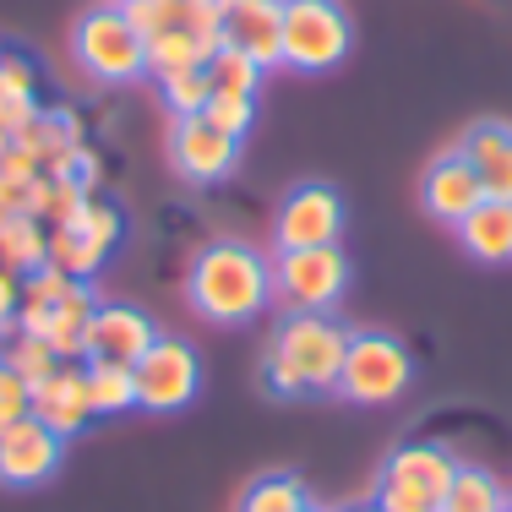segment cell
<instances>
[{"mask_svg":"<svg viewBox=\"0 0 512 512\" xmlns=\"http://www.w3.org/2000/svg\"><path fill=\"white\" fill-rule=\"evenodd\" d=\"M382 512H436L431 496L409 491V485H393V480H376V496H371Z\"/></svg>","mask_w":512,"mask_h":512,"instance_id":"obj_35","label":"cell"},{"mask_svg":"<svg viewBox=\"0 0 512 512\" xmlns=\"http://www.w3.org/2000/svg\"><path fill=\"white\" fill-rule=\"evenodd\" d=\"M33 420L50 425L60 442L77 436L88 420H99V414H93V393H88V365H82V360H60L55 371L33 387Z\"/></svg>","mask_w":512,"mask_h":512,"instance_id":"obj_12","label":"cell"},{"mask_svg":"<svg viewBox=\"0 0 512 512\" xmlns=\"http://www.w3.org/2000/svg\"><path fill=\"white\" fill-rule=\"evenodd\" d=\"M66 229H77V235H88V240H99L104 251H115V240H120V213L109 202H99V197H88V207H82L77 218H71Z\"/></svg>","mask_w":512,"mask_h":512,"instance_id":"obj_32","label":"cell"},{"mask_svg":"<svg viewBox=\"0 0 512 512\" xmlns=\"http://www.w3.org/2000/svg\"><path fill=\"white\" fill-rule=\"evenodd\" d=\"M458 153L469 158V169L480 175L485 197L512 202V126L507 120H474V126L463 131Z\"/></svg>","mask_w":512,"mask_h":512,"instance_id":"obj_15","label":"cell"},{"mask_svg":"<svg viewBox=\"0 0 512 512\" xmlns=\"http://www.w3.org/2000/svg\"><path fill=\"white\" fill-rule=\"evenodd\" d=\"M142 44H148V77L153 82H169V77H180V71H202L207 60H213L197 44V33H186V28L158 33V39H142Z\"/></svg>","mask_w":512,"mask_h":512,"instance_id":"obj_23","label":"cell"},{"mask_svg":"<svg viewBox=\"0 0 512 512\" xmlns=\"http://www.w3.org/2000/svg\"><path fill=\"white\" fill-rule=\"evenodd\" d=\"M409 382H414V355L404 349V338L349 333V355H344V371H338V398L376 409V404L404 398Z\"/></svg>","mask_w":512,"mask_h":512,"instance_id":"obj_3","label":"cell"},{"mask_svg":"<svg viewBox=\"0 0 512 512\" xmlns=\"http://www.w3.org/2000/svg\"><path fill=\"white\" fill-rule=\"evenodd\" d=\"M44 262H50V229L28 213H11L6 224H0V267L28 278L33 267H44Z\"/></svg>","mask_w":512,"mask_h":512,"instance_id":"obj_21","label":"cell"},{"mask_svg":"<svg viewBox=\"0 0 512 512\" xmlns=\"http://www.w3.org/2000/svg\"><path fill=\"white\" fill-rule=\"evenodd\" d=\"M202 115L213 120L218 131H229V137H246L251 120H256V99H240V93H213Z\"/></svg>","mask_w":512,"mask_h":512,"instance_id":"obj_31","label":"cell"},{"mask_svg":"<svg viewBox=\"0 0 512 512\" xmlns=\"http://www.w3.org/2000/svg\"><path fill=\"white\" fill-rule=\"evenodd\" d=\"M306 512H322V507H316V502H311V507H306Z\"/></svg>","mask_w":512,"mask_h":512,"instance_id":"obj_39","label":"cell"},{"mask_svg":"<svg viewBox=\"0 0 512 512\" xmlns=\"http://www.w3.org/2000/svg\"><path fill=\"white\" fill-rule=\"evenodd\" d=\"M11 142H17V126H11V120H6V115H0V153H6V148H11Z\"/></svg>","mask_w":512,"mask_h":512,"instance_id":"obj_37","label":"cell"},{"mask_svg":"<svg viewBox=\"0 0 512 512\" xmlns=\"http://www.w3.org/2000/svg\"><path fill=\"white\" fill-rule=\"evenodd\" d=\"M60 458H66V442L50 425L33 420V414L17 420L11 431H0V485H17V491L44 485V480H55Z\"/></svg>","mask_w":512,"mask_h":512,"instance_id":"obj_11","label":"cell"},{"mask_svg":"<svg viewBox=\"0 0 512 512\" xmlns=\"http://www.w3.org/2000/svg\"><path fill=\"white\" fill-rule=\"evenodd\" d=\"M6 218H11V213H0V224H6Z\"/></svg>","mask_w":512,"mask_h":512,"instance_id":"obj_41","label":"cell"},{"mask_svg":"<svg viewBox=\"0 0 512 512\" xmlns=\"http://www.w3.org/2000/svg\"><path fill=\"white\" fill-rule=\"evenodd\" d=\"M349 333L333 311H295L273 327L262 355V382L273 398H311L338 393V371L349 355Z\"/></svg>","mask_w":512,"mask_h":512,"instance_id":"obj_1","label":"cell"},{"mask_svg":"<svg viewBox=\"0 0 512 512\" xmlns=\"http://www.w3.org/2000/svg\"><path fill=\"white\" fill-rule=\"evenodd\" d=\"M355 44V22L338 0H284V66L306 71H333Z\"/></svg>","mask_w":512,"mask_h":512,"instance_id":"obj_6","label":"cell"},{"mask_svg":"<svg viewBox=\"0 0 512 512\" xmlns=\"http://www.w3.org/2000/svg\"><path fill=\"white\" fill-rule=\"evenodd\" d=\"M104 246L88 235H77V229H50V267H60L66 278H77V284H88L93 273L104 267Z\"/></svg>","mask_w":512,"mask_h":512,"instance_id":"obj_26","label":"cell"},{"mask_svg":"<svg viewBox=\"0 0 512 512\" xmlns=\"http://www.w3.org/2000/svg\"><path fill=\"white\" fill-rule=\"evenodd\" d=\"M17 306H22V278L0 267V344L17 333Z\"/></svg>","mask_w":512,"mask_h":512,"instance_id":"obj_36","label":"cell"},{"mask_svg":"<svg viewBox=\"0 0 512 512\" xmlns=\"http://www.w3.org/2000/svg\"><path fill=\"white\" fill-rule=\"evenodd\" d=\"M28 414H33V387L22 382L17 371L0 365V431H11V425L28 420Z\"/></svg>","mask_w":512,"mask_h":512,"instance_id":"obj_33","label":"cell"},{"mask_svg":"<svg viewBox=\"0 0 512 512\" xmlns=\"http://www.w3.org/2000/svg\"><path fill=\"white\" fill-rule=\"evenodd\" d=\"M224 44L251 55L262 71L284 66V0H218Z\"/></svg>","mask_w":512,"mask_h":512,"instance_id":"obj_10","label":"cell"},{"mask_svg":"<svg viewBox=\"0 0 512 512\" xmlns=\"http://www.w3.org/2000/svg\"><path fill=\"white\" fill-rule=\"evenodd\" d=\"M50 175H60V180H77L82 191H99V180H104V164H99V153L82 142V148H71L60 164L50 169Z\"/></svg>","mask_w":512,"mask_h":512,"instance_id":"obj_34","label":"cell"},{"mask_svg":"<svg viewBox=\"0 0 512 512\" xmlns=\"http://www.w3.org/2000/svg\"><path fill=\"white\" fill-rule=\"evenodd\" d=\"M88 197L93 191H82L77 180H60V175H50V197H44V229H66L71 218L88 207Z\"/></svg>","mask_w":512,"mask_h":512,"instance_id":"obj_30","label":"cell"},{"mask_svg":"<svg viewBox=\"0 0 512 512\" xmlns=\"http://www.w3.org/2000/svg\"><path fill=\"white\" fill-rule=\"evenodd\" d=\"M344 235V197L322 180L295 186L273 213V246L278 251H306V246H338Z\"/></svg>","mask_w":512,"mask_h":512,"instance_id":"obj_8","label":"cell"},{"mask_svg":"<svg viewBox=\"0 0 512 512\" xmlns=\"http://www.w3.org/2000/svg\"><path fill=\"white\" fill-rule=\"evenodd\" d=\"M306 507H311V496L300 485V474H262L240 496V512H306Z\"/></svg>","mask_w":512,"mask_h":512,"instance_id":"obj_25","label":"cell"},{"mask_svg":"<svg viewBox=\"0 0 512 512\" xmlns=\"http://www.w3.org/2000/svg\"><path fill=\"white\" fill-rule=\"evenodd\" d=\"M0 365H6V371H17L28 387H39L60 360H55V349L44 344V338H33V333H11V338H6V360H0Z\"/></svg>","mask_w":512,"mask_h":512,"instance_id":"obj_28","label":"cell"},{"mask_svg":"<svg viewBox=\"0 0 512 512\" xmlns=\"http://www.w3.org/2000/svg\"><path fill=\"white\" fill-rule=\"evenodd\" d=\"M169 164H175V175L191 180V186H218V180H229L240 164V137L218 131L207 115H186L169 131Z\"/></svg>","mask_w":512,"mask_h":512,"instance_id":"obj_9","label":"cell"},{"mask_svg":"<svg viewBox=\"0 0 512 512\" xmlns=\"http://www.w3.org/2000/svg\"><path fill=\"white\" fill-rule=\"evenodd\" d=\"M507 507H512V491L480 463H458L453 485L436 502V512H507Z\"/></svg>","mask_w":512,"mask_h":512,"instance_id":"obj_20","label":"cell"},{"mask_svg":"<svg viewBox=\"0 0 512 512\" xmlns=\"http://www.w3.org/2000/svg\"><path fill=\"white\" fill-rule=\"evenodd\" d=\"M17 148H28L44 164V175H50V169L71 148H82V126H77V115H71V109H39V115L17 131Z\"/></svg>","mask_w":512,"mask_h":512,"instance_id":"obj_19","label":"cell"},{"mask_svg":"<svg viewBox=\"0 0 512 512\" xmlns=\"http://www.w3.org/2000/svg\"><path fill=\"white\" fill-rule=\"evenodd\" d=\"M158 88H164V109H169L175 120L202 115L207 99H213V82H207V66H202V71H180V77L158 82Z\"/></svg>","mask_w":512,"mask_h":512,"instance_id":"obj_29","label":"cell"},{"mask_svg":"<svg viewBox=\"0 0 512 512\" xmlns=\"http://www.w3.org/2000/svg\"><path fill=\"white\" fill-rule=\"evenodd\" d=\"M158 327L148 322V311L137 306H99L88 322V355L82 360H104V365H137L153 349Z\"/></svg>","mask_w":512,"mask_h":512,"instance_id":"obj_14","label":"cell"},{"mask_svg":"<svg viewBox=\"0 0 512 512\" xmlns=\"http://www.w3.org/2000/svg\"><path fill=\"white\" fill-rule=\"evenodd\" d=\"M458 240H463V251H469L474 262H485V267L512 262V202L485 197V202L458 224Z\"/></svg>","mask_w":512,"mask_h":512,"instance_id":"obj_17","label":"cell"},{"mask_svg":"<svg viewBox=\"0 0 512 512\" xmlns=\"http://www.w3.org/2000/svg\"><path fill=\"white\" fill-rule=\"evenodd\" d=\"M0 360H6V344H0Z\"/></svg>","mask_w":512,"mask_h":512,"instance_id":"obj_40","label":"cell"},{"mask_svg":"<svg viewBox=\"0 0 512 512\" xmlns=\"http://www.w3.org/2000/svg\"><path fill=\"white\" fill-rule=\"evenodd\" d=\"M71 50H77V66L88 71L93 82H137L148 77V44L142 33L126 22L120 6H93L82 11L77 33H71Z\"/></svg>","mask_w":512,"mask_h":512,"instance_id":"obj_4","label":"cell"},{"mask_svg":"<svg viewBox=\"0 0 512 512\" xmlns=\"http://www.w3.org/2000/svg\"><path fill=\"white\" fill-rule=\"evenodd\" d=\"M82 365H88L93 414H126V409H137V376H131V365H104V360H82Z\"/></svg>","mask_w":512,"mask_h":512,"instance_id":"obj_24","label":"cell"},{"mask_svg":"<svg viewBox=\"0 0 512 512\" xmlns=\"http://www.w3.org/2000/svg\"><path fill=\"white\" fill-rule=\"evenodd\" d=\"M344 512H382V507H376V502H360V507H344Z\"/></svg>","mask_w":512,"mask_h":512,"instance_id":"obj_38","label":"cell"},{"mask_svg":"<svg viewBox=\"0 0 512 512\" xmlns=\"http://www.w3.org/2000/svg\"><path fill=\"white\" fill-rule=\"evenodd\" d=\"M507 512H512V507H507Z\"/></svg>","mask_w":512,"mask_h":512,"instance_id":"obj_42","label":"cell"},{"mask_svg":"<svg viewBox=\"0 0 512 512\" xmlns=\"http://www.w3.org/2000/svg\"><path fill=\"white\" fill-rule=\"evenodd\" d=\"M99 311L93 284H71L66 295L50 306V327H44V344L55 349V360H82L88 355V322Z\"/></svg>","mask_w":512,"mask_h":512,"instance_id":"obj_18","label":"cell"},{"mask_svg":"<svg viewBox=\"0 0 512 512\" xmlns=\"http://www.w3.org/2000/svg\"><path fill=\"white\" fill-rule=\"evenodd\" d=\"M131 376H137V409L148 414H175L186 409L191 398H197L202 387V360L197 349L186 344V338H153V349L131 365Z\"/></svg>","mask_w":512,"mask_h":512,"instance_id":"obj_7","label":"cell"},{"mask_svg":"<svg viewBox=\"0 0 512 512\" xmlns=\"http://www.w3.org/2000/svg\"><path fill=\"white\" fill-rule=\"evenodd\" d=\"M480 202H485V186H480V175L469 169V158H463L458 148L442 153L431 169H425V180H420V207L436 218V224H453V229H458Z\"/></svg>","mask_w":512,"mask_h":512,"instance_id":"obj_13","label":"cell"},{"mask_svg":"<svg viewBox=\"0 0 512 512\" xmlns=\"http://www.w3.org/2000/svg\"><path fill=\"white\" fill-rule=\"evenodd\" d=\"M0 115L17 131L39 115V71L22 55H0Z\"/></svg>","mask_w":512,"mask_h":512,"instance_id":"obj_22","label":"cell"},{"mask_svg":"<svg viewBox=\"0 0 512 512\" xmlns=\"http://www.w3.org/2000/svg\"><path fill=\"white\" fill-rule=\"evenodd\" d=\"M186 300L202 322L213 327H240L256 311H267L273 300V267L262 251H251L246 240H207L191 256L186 273Z\"/></svg>","mask_w":512,"mask_h":512,"instance_id":"obj_2","label":"cell"},{"mask_svg":"<svg viewBox=\"0 0 512 512\" xmlns=\"http://www.w3.org/2000/svg\"><path fill=\"white\" fill-rule=\"evenodd\" d=\"M262 77L267 71L256 66L251 55H240V50H218L213 60H207V82H213V93H240V99H256V88H262Z\"/></svg>","mask_w":512,"mask_h":512,"instance_id":"obj_27","label":"cell"},{"mask_svg":"<svg viewBox=\"0 0 512 512\" xmlns=\"http://www.w3.org/2000/svg\"><path fill=\"white\" fill-rule=\"evenodd\" d=\"M273 306L284 316L295 311H333L349 289V256L344 246H306V251H278L273 262Z\"/></svg>","mask_w":512,"mask_h":512,"instance_id":"obj_5","label":"cell"},{"mask_svg":"<svg viewBox=\"0 0 512 512\" xmlns=\"http://www.w3.org/2000/svg\"><path fill=\"white\" fill-rule=\"evenodd\" d=\"M453 474H458L453 447H442V442H404L393 458H387L382 480L409 485V491H420V496H431V502H442V491L453 485Z\"/></svg>","mask_w":512,"mask_h":512,"instance_id":"obj_16","label":"cell"}]
</instances>
